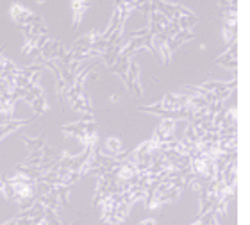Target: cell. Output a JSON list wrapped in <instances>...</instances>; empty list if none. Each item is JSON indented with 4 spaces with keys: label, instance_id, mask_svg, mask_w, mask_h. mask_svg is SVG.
I'll list each match as a JSON object with an SVG mask.
<instances>
[{
    "label": "cell",
    "instance_id": "obj_11",
    "mask_svg": "<svg viewBox=\"0 0 250 225\" xmlns=\"http://www.w3.org/2000/svg\"><path fill=\"white\" fill-rule=\"evenodd\" d=\"M138 225H157V222L154 218H145V220H141Z\"/></svg>",
    "mask_w": 250,
    "mask_h": 225
},
{
    "label": "cell",
    "instance_id": "obj_3",
    "mask_svg": "<svg viewBox=\"0 0 250 225\" xmlns=\"http://www.w3.org/2000/svg\"><path fill=\"white\" fill-rule=\"evenodd\" d=\"M116 75H120L124 79L125 86H127V89L132 95H136V97L143 95V89H141V84H140V64H138V61L134 58H130L129 63H127V68Z\"/></svg>",
    "mask_w": 250,
    "mask_h": 225
},
{
    "label": "cell",
    "instance_id": "obj_1",
    "mask_svg": "<svg viewBox=\"0 0 250 225\" xmlns=\"http://www.w3.org/2000/svg\"><path fill=\"white\" fill-rule=\"evenodd\" d=\"M95 205L99 207L102 222L107 225L124 224L129 216L130 207H132L122 191H111V193L104 195L99 202H95Z\"/></svg>",
    "mask_w": 250,
    "mask_h": 225
},
{
    "label": "cell",
    "instance_id": "obj_8",
    "mask_svg": "<svg viewBox=\"0 0 250 225\" xmlns=\"http://www.w3.org/2000/svg\"><path fill=\"white\" fill-rule=\"evenodd\" d=\"M216 64H222V66L227 70L236 68V43H232V45L227 47V52H225L222 58L216 59Z\"/></svg>",
    "mask_w": 250,
    "mask_h": 225
},
{
    "label": "cell",
    "instance_id": "obj_9",
    "mask_svg": "<svg viewBox=\"0 0 250 225\" xmlns=\"http://www.w3.org/2000/svg\"><path fill=\"white\" fill-rule=\"evenodd\" d=\"M27 123H31V120H11V122H5V123H0V142H2L7 134L18 131L20 127L27 125Z\"/></svg>",
    "mask_w": 250,
    "mask_h": 225
},
{
    "label": "cell",
    "instance_id": "obj_5",
    "mask_svg": "<svg viewBox=\"0 0 250 225\" xmlns=\"http://www.w3.org/2000/svg\"><path fill=\"white\" fill-rule=\"evenodd\" d=\"M21 99L25 100L27 104L31 105V109L34 111V113H38V115H42V113H45V111L48 109V104H47V100H45V95H43L42 88H40L36 82L27 89Z\"/></svg>",
    "mask_w": 250,
    "mask_h": 225
},
{
    "label": "cell",
    "instance_id": "obj_7",
    "mask_svg": "<svg viewBox=\"0 0 250 225\" xmlns=\"http://www.w3.org/2000/svg\"><path fill=\"white\" fill-rule=\"evenodd\" d=\"M91 0H72V11H73V25L81 23L86 15V11L89 9Z\"/></svg>",
    "mask_w": 250,
    "mask_h": 225
},
{
    "label": "cell",
    "instance_id": "obj_6",
    "mask_svg": "<svg viewBox=\"0 0 250 225\" xmlns=\"http://www.w3.org/2000/svg\"><path fill=\"white\" fill-rule=\"evenodd\" d=\"M97 150L105 157H115V159H120L122 152H124V145H122V140L118 138H107L102 145V148H97Z\"/></svg>",
    "mask_w": 250,
    "mask_h": 225
},
{
    "label": "cell",
    "instance_id": "obj_4",
    "mask_svg": "<svg viewBox=\"0 0 250 225\" xmlns=\"http://www.w3.org/2000/svg\"><path fill=\"white\" fill-rule=\"evenodd\" d=\"M11 18L15 20V23L21 29H25V27H31V25H40L43 23L42 16L36 15V13H32L31 9H27L23 5L20 4H13L11 5Z\"/></svg>",
    "mask_w": 250,
    "mask_h": 225
},
{
    "label": "cell",
    "instance_id": "obj_2",
    "mask_svg": "<svg viewBox=\"0 0 250 225\" xmlns=\"http://www.w3.org/2000/svg\"><path fill=\"white\" fill-rule=\"evenodd\" d=\"M62 134L77 138L84 148H97L99 136H97V123H95L93 116H84L81 122L62 127Z\"/></svg>",
    "mask_w": 250,
    "mask_h": 225
},
{
    "label": "cell",
    "instance_id": "obj_10",
    "mask_svg": "<svg viewBox=\"0 0 250 225\" xmlns=\"http://www.w3.org/2000/svg\"><path fill=\"white\" fill-rule=\"evenodd\" d=\"M189 225H218V222H216V213H214V211H209L206 215H200L197 218V222H193V224H189Z\"/></svg>",
    "mask_w": 250,
    "mask_h": 225
}]
</instances>
